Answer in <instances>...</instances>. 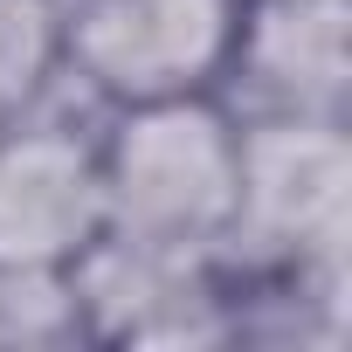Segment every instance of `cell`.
Segmentation results:
<instances>
[{
  "mask_svg": "<svg viewBox=\"0 0 352 352\" xmlns=\"http://www.w3.org/2000/svg\"><path fill=\"white\" fill-rule=\"evenodd\" d=\"M97 118L76 90L0 124V276H63L104 235Z\"/></svg>",
  "mask_w": 352,
  "mask_h": 352,
  "instance_id": "277c9868",
  "label": "cell"
},
{
  "mask_svg": "<svg viewBox=\"0 0 352 352\" xmlns=\"http://www.w3.org/2000/svg\"><path fill=\"white\" fill-rule=\"evenodd\" d=\"M214 97L235 118H345L352 0H242Z\"/></svg>",
  "mask_w": 352,
  "mask_h": 352,
  "instance_id": "5b68a950",
  "label": "cell"
},
{
  "mask_svg": "<svg viewBox=\"0 0 352 352\" xmlns=\"http://www.w3.org/2000/svg\"><path fill=\"white\" fill-rule=\"evenodd\" d=\"M242 0H63V90L90 111L214 97Z\"/></svg>",
  "mask_w": 352,
  "mask_h": 352,
  "instance_id": "3957f363",
  "label": "cell"
},
{
  "mask_svg": "<svg viewBox=\"0 0 352 352\" xmlns=\"http://www.w3.org/2000/svg\"><path fill=\"white\" fill-rule=\"evenodd\" d=\"M235 214L221 242L228 276L352 270V138L345 118H235Z\"/></svg>",
  "mask_w": 352,
  "mask_h": 352,
  "instance_id": "7a4b0ae2",
  "label": "cell"
},
{
  "mask_svg": "<svg viewBox=\"0 0 352 352\" xmlns=\"http://www.w3.org/2000/svg\"><path fill=\"white\" fill-rule=\"evenodd\" d=\"M242 124L221 97H166L97 118V173H104V235L221 263L235 214Z\"/></svg>",
  "mask_w": 352,
  "mask_h": 352,
  "instance_id": "6da1fadb",
  "label": "cell"
},
{
  "mask_svg": "<svg viewBox=\"0 0 352 352\" xmlns=\"http://www.w3.org/2000/svg\"><path fill=\"white\" fill-rule=\"evenodd\" d=\"M63 90V0H0V124Z\"/></svg>",
  "mask_w": 352,
  "mask_h": 352,
  "instance_id": "8992f818",
  "label": "cell"
}]
</instances>
